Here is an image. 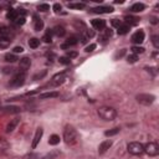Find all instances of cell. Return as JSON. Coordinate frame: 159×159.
Instances as JSON below:
<instances>
[{
	"label": "cell",
	"mask_w": 159,
	"mask_h": 159,
	"mask_svg": "<svg viewBox=\"0 0 159 159\" xmlns=\"http://www.w3.org/2000/svg\"><path fill=\"white\" fill-rule=\"evenodd\" d=\"M59 61H60V63H62V65H70L71 60H70L68 57H60Z\"/></svg>",
	"instance_id": "39"
},
{
	"label": "cell",
	"mask_w": 159,
	"mask_h": 159,
	"mask_svg": "<svg viewBox=\"0 0 159 159\" xmlns=\"http://www.w3.org/2000/svg\"><path fill=\"white\" fill-rule=\"evenodd\" d=\"M111 146H112V142L111 141H103V142L100 144V147H98V153H100V154L106 153L111 148Z\"/></svg>",
	"instance_id": "13"
},
{
	"label": "cell",
	"mask_w": 159,
	"mask_h": 159,
	"mask_svg": "<svg viewBox=\"0 0 159 159\" xmlns=\"http://www.w3.org/2000/svg\"><path fill=\"white\" fill-rule=\"evenodd\" d=\"M9 34H10V30H9L8 27H1V29H0V36L9 37Z\"/></svg>",
	"instance_id": "35"
},
{
	"label": "cell",
	"mask_w": 159,
	"mask_h": 159,
	"mask_svg": "<svg viewBox=\"0 0 159 159\" xmlns=\"http://www.w3.org/2000/svg\"><path fill=\"white\" fill-rule=\"evenodd\" d=\"M144 152H146L149 157H157L159 154V146L156 142H149L144 146Z\"/></svg>",
	"instance_id": "5"
},
{
	"label": "cell",
	"mask_w": 159,
	"mask_h": 159,
	"mask_svg": "<svg viewBox=\"0 0 159 159\" xmlns=\"http://www.w3.org/2000/svg\"><path fill=\"white\" fill-rule=\"evenodd\" d=\"M91 24L95 30H103L106 27V20H103V19H95V20H92Z\"/></svg>",
	"instance_id": "11"
},
{
	"label": "cell",
	"mask_w": 159,
	"mask_h": 159,
	"mask_svg": "<svg viewBox=\"0 0 159 159\" xmlns=\"http://www.w3.org/2000/svg\"><path fill=\"white\" fill-rule=\"evenodd\" d=\"M37 9H39V11H41V13H46L50 10V5L49 4H40Z\"/></svg>",
	"instance_id": "34"
},
{
	"label": "cell",
	"mask_w": 159,
	"mask_h": 159,
	"mask_svg": "<svg viewBox=\"0 0 159 159\" xmlns=\"http://www.w3.org/2000/svg\"><path fill=\"white\" fill-rule=\"evenodd\" d=\"M119 128L118 127H116V128H112V129H109V130H106L105 132V135L106 137H112V135H116V134H118L119 133Z\"/></svg>",
	"instance_id": "26"
},
{
	"label": "cell",
	"mask_w": 159,
	"mask_h": 159,
	"mask_svg": "<svg viewBox=\"0 0 159 159\" xmlns=\"http://www.w3.org/2000/svg\"><path fill=\"white\" fill-rule=\"evenodd\" d=\"M25 80H26V73L22 72V71H19V72H16L15 75H14V77L11 78L10 86L11 87H20V86L24 85Z\"/></svg>",
	"instance_id": "3"
},
{
	"label": "cell",
	"mask_w": 159,
	"mask_h": 159,
	"mask_svg": "<svg viewBox=\"0 0 159 159\" xmlns=\"http://www.w3.org/2000/svg\"><path fill=\"white\" fill-rule=\"evenodd\" d=\"M11 44V40L10 37H4V36H0V49H8Z\"/></svg>",
	"instance_id": "16"
},
{
	"label": "cell",
	"mask_w": 159,
	"mask_h": 159,
	"mask_svg": "<svg viewBox=\"0 0 159 159\" xmlns=\"http://www.w3.org/2000/svg\"><path fill=\"white\" fill-rule=\"evenodd\" d=\"M13 50H14V54H20V52H22V51H24V49H22L21 46H15V47H14Z\"/></svg>",
	"instance_id": "45"
},
{
	"label": "cell",
	"mask_w": 159,
	"mask_h": 159,
	"mask_svg": "<svg viewBox=\"0 0 159 159\" xmlns=\"http://www.w3.org/2000/svg\"><path fill=\"white\" fill-rule=\"evenodd\" d=\"M128 152L132 154V156H142L144 153V146L139 142H132L128 144Z\"/></svg>",
	"instance_id": "4"
},
{
	"label": "cell",
	"mask_w": 159,
	"mask_h": 159,
	"mask_svg": "<svg viewBox=\"0 0 159 159\" xmlns=\"http://www.w3.org/2000/svg\"><path fill=\"white\" fill-rule=\"evenodd\" d=\"M43 133H44L43 128H37L36 129L35 135H34V139H32V144H31L32 149H35L37 147V144H39V142L41 141V137H43Z\"/></svg>",
	"instance_id": "10"
},
{
	"label": "cell",
	"mask_w": 159,
	"mask_h": 159,
	"mask_svg": "<svg viewBox=\"0 0 159 159\" xmlns=\"http://www.w3.org/2000/svg\"><path fill=\"white\" fill-rule=\"evenodd\" d=\"M154 100H156V97H154L153 95H148V93H141V95L137 96V101L141 105H144V106L152 105L154 102Z\"/></svg>",
	"instance_id": "6"
},
{
	"label": "cell",
	"mask_w": 159,
	"mask_h": 159,
	"mask_svg": "<svg viewBox=\"0 0 159 159\" xmlns=\"http://www.w3.org/2000/svg\"><path fill=\"white\" fill-rule=\"evenodd\" d=\"M124 52H126V50H122V51H121V52H118V54L116 55V57H118V56H119V57H122V56L124 55Z\"/></svg>",
	"instance_id": "47"
},
{
	"label": "cell",
	"mask_w": 159,
	"mask_h": 159,
	"mask_svg": "<svg viewBox=\"0 0 159 159\" xmlns=\"http://www.w3.org/2000/svg\"><path fill=\"white\" fill-rule=\"evenodd\" d=\"M144 37H146V35H144V31L143 30H138V31H135L134 34L132 35V43L133 44H137V45H139V44H142L143 41H144Z\"/></svg>",
	"instance_id": "8"
},
{
	"label": "cell",
	"mask_w": 159,
	"mask_h": 159,
	"mask_svg": "<svg viewBox=\"0 0 159 159\" xmlns=\"http://www.w3.org/2000/svg\"><path fill=\"white\" fill-rule=\"evenodd\" d=\"M46 73H47V71H46V70H44V71L41 72V73H37V75H35V76H34V80H39V78H43V77L45 76V75H46Z\"/></svg>",
	"instance_id": "42"
},
{
	"label": "cell",
	"mask_w": 159,
	"mask_h": 159,
	"mask_svg": "<svg viewBox=\"0 0 159 159\" xmlns=\"http://www.w3.org/2000/svg\"><path fill=\"white\" fill-rule=\"evenodd\" d=\"M77 52L76 51H68L67 52V55H66V57H68V59H72V57H77Z\"/></svg>",
	"instance_id": "41"
},
{
	"label": "cell",
	"mask_w": 159,
	"mask_h": 159,
	"mask_svg": "<svg viewBox=\"0 0 159 159\" xmlns=\"http://www.w3.org/2000/svg\"><path fill=\"white\" fill-rule=\"evenodd\" d=\"M0 111L5 112V113H19L21 109L20 107H16V106H10V107H0Z\"/></svg>",
	"instance_id": "15"
},
{
	"label": "cell",
	"mask_w": 159,
	"mask_h": 159,
	"mask_svg": "<svg viewBox=\"0 0 159 159\" xmlns=\"http://www.w3.org/2000/svg\"><path fill=\"white\" fill-rule=\"evenodd\" d=\"M130 30V26L127 25V24H121V26L118 27V30H117V32H118L119 35H126V34H128Z\"/></svg>",
	"instance_id": "20"
},
{
	"label": "cell",
	"mask_w": 159,
	"mask_h": 159,
	"mask_svg": "<svg viewBox=\"0 0 159 159\" xmlns=\"http://www.w3.org/2000/svg\"><path fill=\"white\" fill-rule=\"evenodd\" d=\"M152 43H153V45H154V47L159 49V37H158L157 35H154V36L152 37Z\"/></svg>",
	"instance_id": "38"
},
{
	"label": "cell",
	"mask_w": 159,
	"mask_h": 159,
	"mask_svg": "<svg viewBox=\"0 0 159 159\" xmlns=\"http://www.w3.org/2000/svg\"><path fill=\"white\" fill-rule=\"evenodd\" d=\"M13 71H14L13 67H5L4 68V73H11Z\"/></svg>",
	"instance_id": "46"
},
{
	"label": "cell",
	"mask_w": 159,
	"mask_h": 159,
	"mask_svg": "<svg viewBox=\"0 0 159 159\" xmlns=\"http://www.w3.org/2000/svg\"><path fill=\"white\" fill-rule=\"evenodd\" d=\"M77 43H78L77 37L76 36H71V37H68V39H67L66 43L61 45V49H67V47H70V46H75Z\"/></svg>",
	"instance_id": "14"
},
{
	"label": "cell",
	"mask_w": 159,
	"mask_h": 159,
	"mask_svg": "<svg viewBox=\"0 0 159 159\" xmlns=\"http://www.w3.org/2000/svg\"><path fill=\"white\" fill-rule=\"evenodd\" d=\"M29 46L31 49H37L40 46V40L36 39V37H32V39L29 40Z\"/></svg>",
	"instance_id": "25"
},
{
	"label": "cell",
	"mask_w": 159,
	"mask_h": 159,
	"mask_svg": "<svg viewBox=\"0 0 159 159\" xmlns=\"http://www.w3.org/2000/svg\"><path fill=\"white\" fill-rule=\"evenodd\" d=\"M25 16H21V15H19L16 19H15V21H13L14 24H16V25H24L25 24Z\"/></svg>",
	"instance_id": "32"
},
{
	"label": "cell",
	"mask_w": 159,
	"mask_h": 159,
	"mask_svg": "<svg viewBox=\"0 0 159 159\" xmlns=\"http://www.w3.org/2000/svg\"><path fill=\"white\" fill-rule=\"evenodd\" d=\"M65 80H66V73L65 72H60L57 75H55L52 77V80L50 81V86H54V87H57L60 85H62L65 82Z\"/></svg>",
	"instance_id": "7"
},
{
	"label": "cell",
	"mask_w": 159,
	"mask_h": 159,
	"mask_svg": "<svg viewBox=\"0 0 159 159\" xmlns=\"http://www.w3.org/2000/svg\"><path fill=\"white\" fill-rule=\"evenodd\" d=\"M19 16V14H17V10H10L8 14H6V17L9 19V20H11V21H15V19Z\"/></svg>",
	"instance_id": "27"
},
{
	"label": "cell",
	"mask_w": 159,
	"mask_h": 159,
	"mask_svg": "<svg viewBox=\"0 0 159 159\" xmlns=\"http://www.w3.org/2000/svg\"><path fill=\"white\" fill-rule=\"evenodd\" d=\"M144 9H146V5H144L143 3H135L132 5V8H130V11H133V13H141L143 11Z\"/></svg>",
	"instance_id": "18"
},
{
	"label": "cell",
	"mask_w": 159,
	"mask_h": 159,
	"mask_svg": "<svg viewBox=\"0 0 159 159\" xmlns=\"http://www.w3.org/2000/svg\"><path fill=\"white\" fill-rule=\"evenodd\" d=\"M60 143V137L57 134H52L50 137V139H49V144L50 146H57V144Z\"/></svg>",
	"instance_id": "23"
},
{
	"label": "cell",
	"mask_w": 159,
	"mask_h": 159,
	"mask_svg": "<svg viewBox=\"0 0 159 159\" xmlns=\"http://www.w3.org/2000/svg\"><path fill=\"white\" fill-rule=\"evenodd\" d=\"M30 66H31V60L29 57H22L20 60V62H19V68H20L22 72H26L27 70L30 68Z\"/></svg>",
	"instance_id": "9"
},
{
	"label": "cell",
	"mask_w": 159,
	"mask_h": 159,
	"mask_svg": "<svg viewBox=\"0 0 159 159\" xmlns=\"http://www.w3.org/2000/svg\"><path fill=\"white\" fill-rule=\"evenodd\" d=\"M43 27H44L43 20H41V19H36V20H35V30L40 31V30H43Z\"/></svg>",
	"instance_id": "30"
},
{
	"label": "cell",
	"mask_w": 159,
	"mask_h": 159,
	"mask_svg": "<svg viewBox=\"0 0 159 159\" xmlns=\"http://www.w3.org/2000/svg\"><path fill=\"white\" fill-rule=\"evenodd\" d=\"M93 35H95V32H93V30H87V31H86V34H85V37L82 39V41L85 43V41H86L87 39H91V37H93Z\"/></svg>",
	"instance_id": "36"
},
{
	"label": "cell",
	"mask_w": 159,
	"mask_h": 159,
	"mask_svg": "<svg viewBox=\"0 0 159 159\" xmlns=\"http://www.w3.org/2000/svg\"><path fill=\"white\" fill-rule=\"evenodd\" d=\"M16 60H19L17 57H16V55H14V54H6L5 55V61L6 62H15Z\"/></svg>",
	"instance_id": "29"
},
{
	"label": "cell",
	"mask_w": 159,
	"mask_h": 159,
	"mask_svg": "<svg viewBox=\"0 0 159 159\" xmlns=\"http://www.w3.org/2000/svg\"><path fill=\"white\" fill-rule=\"evenodd\" d=\"M67 6L70 9H77V10H81V9H83L86 5H85V3H70Z\"/></svg>",
	"instance_id": "24"
},
{
	"label": "cell",
	"mask_w": 159,
	"mask_h": 159,
	"mask_svg": "<svg viewBox=\"0 0 159 159\" xmlns=\"http://www.w3.org/2000/svg\"><path fill=\"white\" fill-rule=\"evenodd\" d=\"M52 9H54V11H55V13H60V11H61V9H62V6L60 5V4H54Z\"/></svg>",
	"instance_id": "44"
},
{
	"label": "cell",
	"mask_w": 159,
	"mask_h": 159,
	"mask_svg": "<svg viewBox=\"0 0 159 159\" xmlns=\"http://www.w3.org/2000/svg\"><path fill=\"white\" fill-rule=\"evenodd\" d=\"M121 24H122V22H121L119 20H117V19H113V20H112V26L117 27V29H118V27L121 26Z\"/></svg>",
	"instance_id": "43"
},
{
	"label": "cell",
	"mask_w": 159,
	"mask_h": 159,
	"mask_svg": "<svg viewBox=\"0 0 159 159\" xmlns=\"http://www.w3.org/2000/svg\"><path fill=\"white\" fill-rule=\"evenodd\" d=\"M98 116L101 117L102 119L105 121H113L116 117H117V111L112 107H101L98 109Z\"/></svg>",
	"instance_id": "2"
},
{
	"label": "cell",
	"mask_w": 159,
	"mask_h": 159,
	"mask_svg": "<svg viewBox=\"0 0 159 159\" xmlns=\"http://www.w3.org/2000/svg\"><path fill=\"white\" fill-rule=\"evenodd\" d=\"M60 156V151H52L51 153H47L46 156L43 158V159H54L56 157H59Z\"/></svg>",
	"instance_id": "28"
},
{
	"label": "cell",
	"mask_w": 159,
	"mask_h": 159,
	"mask_svg": "<svg viewBox=\"0 0 159 159\" xmlns=\"http://www.w3.org/2000/svg\"><path fill=\"white\" fill-rule=\"evenodd\" d=\"M57 96H59V92H45L39 95V98L40 100H46V98H55Z\"/></svg>",
	"instance_id": "19"
},
{
	"label": "cell",
	"mask_w": 159,
	"mask_h": 159,
	"mask_svg": "<svg viewBox=\"0 0 159 159\" xmlns=\"http://www.w3.org/2000/svg\"><path fill=\"white\" fill-rule=\"evenodd\" d=\"M51 34H52V30L49 29L47 31H46V34L43 37V40L45 41V43H51V41H52V40H51Z\"/></svg>",
	"instance_id": "33"
},
{
	"label": "cell",
	"mask_w": 159,
	"mask_h": 159,
	"mask_svg": "<svg viewBox=\"0 0 159 159\" xmlns=\"http://www.w3.org/2000/svg\"><path fill=\"white\" fill-rule=\"evenodd\" d=\"M92 13H95V14H109L113 11V8H111V6H97V8H93Z\"/></svg>",
	"instance_id": "12"
},
{
	"label": "cell",
	"mask_w": 159,
	"mask_h": 159,
	"mask_svg": "<svg viewBox=\"0 0 159 159\" xmlns=\"http://www.w3.org/2000/svg\"><path fill=\"white\" fill-rule=\"evenodd\" d=\"M63 139H65V143H66L67 146H73V144H76L78 141L77 130L73 127H71V126H67L63 130Z\"/></svg>",
	"instance_id": "1"
},
{
	"label": "cell",
	"mask_w": 159,
	"mask_h": 159,
	"mask_svg": "<svg viewBox=\"0 0 159 159\" xmlns=\"http://www.w3.org/2000/svg\"><path fill=\"white\" fill-rule=\"evenodd\" d=\"M95 49H96V44H91V45H88L87 47L85 49V51H86V52H92Z\"/></svg>",
	"instance_id": "40"
},
{
	"label": "cell",
	"mask_w": 159,
	"mask_h": 159,
	"mask_svg": "<svg viewBox=\"0 0 159 159\" xmlns=\"http://www.w3.org/2000/svg\"><path fill=\"white\" fill-rule=\"evenodd\" d=\"M126 24L132 26V25H137L139 22V19L138 17H134V16H126Z\"/></svg>",
	"instance_id": "21"
},
{
	"label": "cell",
	"mask_w": 159,
	"mask_h": 159,
	"mask_svg": "<svg viewBox=\"0 0 159 159\" xmlns=\"http://www.w3.org/2000/svg\"><path fill=\"white\" fill-rule=\"evenodd\" d=\"M130 50H132V52L134 55H138V54H143L144 52V47H142V46H133Z\"/></svg>",
	"instance_id": "31"
},
{
	"label": "cell",
	"mask_w": 159,
	"mask_h": 159,
	"mask_svg": "<svg viewBox=\"0 0 159 159\" xmlns=\"http://www.w3.org/2000/svg\"><path fill=\"white\" fill-rule=\"evenodd\" d=\"M52 32H54V34L56 35V36H63L65 35V32H66V31H65V29H63V27L62 26H55L54 27V29H52Z\"/></svg>",
	"instance_id": "22"
},
{
	"label": "cell",
	"mask_w": 159,
	"mask_h": 159,
	"mask_svg": "<svg viewBox=\"0 0 159 159\" xmlns=\"http://www.w3.org/2000/svg\"><path fill=\"white\" fill-rule=\"evenodd\" d=\"M19 123H20V119H19V118H14V119L11 121V122L8 124V127H6V132H8V133H11L13 130L16 128V126H17Z\"/></svg>",
	"instance_id": "17"
},
{
	"label": "cell",
	"mask_w": 159,
	"mask_h": 159,
	"mask_svg": "<svg viewBox=\"0 0 159 159\" xmlns=\"http://www.w3.org/2000/svg\"><path fill=\"white\" fill-rule=\"evenodd\" d=\"M137 60H138V56H137V55H134V54L129 55L128 57H127V61H128L129 63H134V62H137Z\"/></svg>",
	"instance_id": "37"
}]
</instances>
